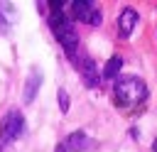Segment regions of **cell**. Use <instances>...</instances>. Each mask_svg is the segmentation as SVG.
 Listing matches in <instances>:
<instances>
[{"label":"cell","mask_w":157,"mask_h":152,"mask_svg":"<svg viewBox=\"0 0 157 152\" xmlns=\"http://www.w3.org/2000/svg\"><path fill=\"white\" fill-rule=\"evenodd\" d=\"M54 37L61 42V47H64V51L69 54V59H71V61H76V51H78V32H76L74 27H69V29H64V32L54 34Z\"/></svg>","instance_id":"cell-5"},{"label":"cell","mask_w":157,"mask_h":152,"mask_svg":"<svg viewBox=\"0 0 157 152\" xmlns=\"http://www.w3.org/2000/svg\"><path fill=\"white\" fill-rule=\"evenodd\" d=\"M39 86H42V71H39V69H32L29 76H27V83H25L22 101H25V103H32L34 96H37V91H39Z\"/></svg>","instance_id":"cell-8"},{"label":"cell","mask_w":157,"mask_h":152,"mask_svg":"<svg viewBox=\"0 0 157 152\" xmlns=\"http://www.w3.org/2000/svg\"><path fill=\"white\" fill-rule=\"evenodd\" d=\"M78 71H81L83 83H86L88 88H96V86L101 83L98 69H96V64H93V59H91V56H78Z\"/></svg>","instance_id":"cell-4"},{"label":"cell","mask_w":157,"mask_h":152,"mask_svg":"<svg viewBox=\"0 0 157 152\" xmlns=\"http://www.w3.org/2000/svg\"><path fill=\"white\" fill-rule=\"evenodd\" d=\"M64 147H66V152H86V150L93 147V140H88V135L83 130H76V132H71L66 137Z\"/></svg>","instance_id":"cell-6"},{"label":"cell","mask_w":157,"mask_h":152,"mask_svg":"<svg viewBox=\"0 0 157 152\" xmlns=\"http://www.w3.org/2000/svg\"><path fill=\"white\" fill-rule=\"evenodd\" d=\"M120 69H123V59L115 54V56H110V59L105 61V66H103V74H101V76H103V78H115Z\"/></svg>","instance_id":"cell-9"},{"label":"cell","mask_w":157,"mask_h":152,"mask_svg":"<svg viewBox=\"0 0 157 152\" xmlns=\"http://www.w3.org/2000/svg\"><path fill=\"white\" fill-rule=\"evenodd\" d=\"M71 17L78 20V22H86V25H101L103 22V15H101V7H96L93 2L88 0H74L71 2Z\"/></svg>","instance_id":"cell-3"},{"label":"cell","mask_w":157,"mask_h":152,"mask_svg":"<svg viewBox=\"0 0 157 152\" xmlns=\"http://www.w3.org/2000/svg\"><path fill=\"white\" fill-rule=\"evenodd\" d=\"M22 130H25V115L17 108L7 110V115L2 118V125H0V145H7L12 140H17L22 135Z\"/></svg>","instance_id":"cell-2"},{"label":"cell","mask_w":157,"mask_h":152,"mask_svg":"<svg viewBox=\"0 0 157 152\" xmlns=\"http://www.w3.org/2000/svg\"><path fill=\"white\" fill-rule=\"evenodd\" d=\"M145 98H147V86L137 76H123L113 86V101L120 108H132V105L142 103Z\"/></svg>","instance_id":"cell-1"},{"label":"cell","mask_w":157,"mask_h":152,"mask_svg":"<svg viewBox=\"0 0 157 152\" xmlns=\"http://www.w3.org/2000/svg\"><path fill=\"white\" fill-rule=\"evenodd\" d=\"M56 101H59V110H61V113H69V93H66L64 88H59Z\"/></svg>","instance_id":"cell-10"},{"label":"cell","mask_w":157,"mask_h":152,"mask_svg":"<svg viewBox=\"0 0 157 152\" xmlns=\"http://www.w3.org/2000/svg\"><path fill=\"white\" fill-rule=\"evenodd\" d=\"M155 152H157V140H155Z\"/></svg>","instance_id":"cell-12"},{"label":"cell","mask_w":157,"mask_h":152,"mask_svg":"<svg viewBox=\"0 0 157 152\" xmlns=\"http://www.w3.org/2000/svg\"><path fill=\"white\" fill-rule=\"evenodd\" d=\"M135 25H137V10L125 7V10L118 15V29H120V37H123V39H128V37L132 34Z\"/></svg>","instance_id":"cell-7"},{"label":"cell","mask_w":157,"mask_h":152,"mask_svg":"<svg viewBox=\"0 0 157 152\" xmlns=\"http://www.w3.org/2000/svg\"><path fill=\"white\" fill-rule=\"evenodd\" d=\"M54 152H66V147H64V145H56V150H54Z\"/></svg>","instance_id":"cell-11"}]
</instances>
